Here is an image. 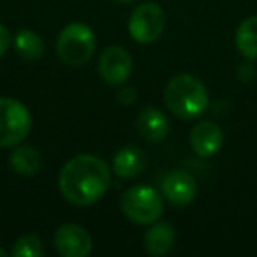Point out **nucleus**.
Listing matches in <instances>:
<instances>
[{"label":"nucleus","instance_id":"obj_1","mask_svg":"<svg viewBox=\"0 0 257 257\" xmlns=\"http://www.w3.org/2000/svg\"><path fill=\"white\" fill-rule=\"evenodd\" d=\"M111 185V169L97 155H76L65 162L58 176L62 196L74 206L97 203Z\"/></svg>","mask_w":257,"mask_h":257},{"label":"nucleus","instance_id":"obj_2","mask_svg":"<svg viewBox=\"0 0 257 257\" xmlns=\"http://www.w3.org/2000/svg\"><path fill=\"white\" fill-rule=\"evenodd\" d=\"M164 102L175 116L194 120L208 109V92L201 79L192 74H176L164 88Z\"/></svg>","mask_w":257,"mask_h":257},{"label":"nucleus","instance_id":"obj_3","mask_svg":"<svg viewBox=\"0 0 257 257\" xmlns=\"http://www.w3.org/2000/svg\"><path fill=\"white\" fill-rule=\"evenodd\" d=\"M121 211L134 224H155L162 217L164 201L150 185H134L121 196Z\"/></svg>","mask_w":257,"mask_h":257},{"label":"nucleus","instance_id":"obj_4","mask_svg":"<svg viewBox=\"0 0 257 257\" xmlns=\"http://www.w3.org/2000/svg\"><path fill=\"white\" fill-rule=\"evenodd\" d=\"M95 34L85 23H71L67 25L57 39V53L64 64L83 65L92 58L95 51Z\"/></svg>","mask_w":257,"mask_h":257},{"label":"nucleus","instance_id":"obj_5","mask_svg":"<svg viewBox=\"0 0 257 257\" xmlns=\"http://www.w3.org/2000/svg\"><path fill=\"white\" fill-rule=\"evenodd\" d=\"M32 128V116L23 102L13 97H0V147L23 143Z\"/></svg>","mask_w":257,"mask_h":257},{"label":"nucleus","instance_id":"obj_6","mask_svg":"<svg viewBox=\"0 0 257 257\" xmlns=\"http://www.w3.org/2000/svg\"><path fill=\"white\" fill-rule=\"evenodd\" d=\"M166 29V15L161 6L145 2L138 6L128 20V34L136 43L150 44L162 36Z\"/></svg>","mask_w":257,"mask_h":257},{"label":"nucleus","instance_id":"obj_7","mask_svg":"<svg viewBox=\"0 0 257 257\" xmlns=\"http://www.w3.org/2000/svg\"><path fill=\"white\" fill-rule=\"evenodd\" d=\"M99 74L109 85H123L133 74V57L121 46H109L99 58Z\"/></svg>","mask_w":257,"mask_h":257},{"label":"nucleus","instance_id":"obj_8","mask_svg":"<svg viewBox=\"0 0 257 257\" xmlns=\"http://www.w3.org/2000/svg\"><path fill=\"white\" fill-rule=\"evenodd\" d=\"M55 246L64 257H86L92 252V238L81 225L64 224L55 232Z\"/></svg>","mask_w":257,"mask_h":257},{"label":"nucleus","instance_id":"obj_9","mask_svg":"<svg viewBox=\"0 0 257 257\" xmlns=\"http://www.w3.org/2000/svg\"><path fill=\"white\" fill-rule=\"evenodd\" d=\"M162 194L173 206H189L194 197L197 196V183L189 173L175 169V171L168 173L166 178L162 180Z\"/></svg>","mask_w":257,"mask_h":257},{"label":"nucleus","instance_id":"obj_10","mask_svg":"<svg viewBox=\"0 0 257 257\" xmlns=\"http://www.w3.org/2000/svg\"><path fill=\"white\" fill-rule=\"evenodd\" d=\"M224 145V133L215 121H199L190 133V147L199 157H213Z\"/></svg>","mask_w":257,"mask_h":257},{"label":"nucleus","instance_id":"obj_11","mask_svg":"<svg viewBox=\"0 0 257 257\" xmlns=\"http://www.w3.org/2000/svg\"><path fill=\"white\" fill-rule=\"evenodd\" d=\"M138 133L150 143H159L169 134V121L166 114L157 107H145L138 114Z\"/></svg>","mask_w":257,"mask_h":257},{"label":"nucleus","instance_id":"obj_12","mask_svg":"<svg viewBox=\"0 0 257 257\" xmlns=\"http://www.w3.org/2000/svg\"><path fill=\"white\" fill-rule=\"evenodd\" d=\"M145 166H147V157L138 147H123L114 154L113 173H116L120 178H136L143 173Z\"/></svg>","mask_w":257,"mask_h":257},{"label":"nucleus","instance_id":"obj_13","mask_svg":"<svg viewBox=\"0 0 257 257\" xmlns=\"http://www.w3.org/2000/svg\"><path fill=\"white\" fill-rule=\"evenodd\" d=\"M175 229L168 222L154 224L145 234V248L150 255H166L175 245Z\"/></svg>","mask_w":257,"mask_h":257},{"label":"nucleus","instance_id":"obj_14","mask_svg":"<svg viewBox=\"0 0 257 257\" xmlns=\"http://www.w3.org/2000/svg\"><path fill=\"white\" fill-rule=\"evenodd\" d=\"M11 168L20 176H36L41 169V154L30 145H16L9 159Z\"/></svg>","mask_w":257,"mask_h":257},{"label":"nucleus","instance_id":"obj_15","mask_svg":"<svg viewBox=\"0 0 257 257\" xmlns=\"http://www.w3.org/2000/svg\"><path fill=\"white\" fill-rule=\"evenodd\" d=\"M234 43L238 51L248 60L257 58V16H250L239 23L236 30Z\"/></svg>","mask_w":257,"mask_h":257},{"label":"nucleus","instance_id":"obj_16","mask_svg":"<svg viewBox=\"0 0 257 257\" xmlns=\"http://www.w3.org/2000/svg\"><path fill=\"white\" fill-rule=\"evenodd\" d=\"M15 50L22 58L29 62H36L44 55V41L34 30L22 29L15 36Z\"/></svg>","mask_w":257,"mask_h":257},{"label":"nucleus","instance_id":"obj_17","mask_svg":"<svg viewBox=\"0 0 257 257\" xmlns=\"http://www.w3.org/2000/svg\"><path fill=\"white\" fill-rule=\"evenodd\" d=\"M11 253L15 257H41L44 255V246L37 236L25 234L15 243Z\"/></svg>","mask_w":257,"mask_h":257},{"label":"nucleus","instance_id":"obj_18","mask_svg":"<svg viewBox=\"0 0 257 257\" xmlns=\"http://www.w3.org/2000/svg\"><path fill=\"white\" fill-rule=\"evenodd\" d=\"M11 43H13L11 32H9V30L0 23V57H4L6 51H8L9 46H11Z\"/></svg>","mask_w":257,"mask_h":257},{"label":"nucleus","instance_id":"obj_19","mask_svg":"<svg viewBox=\"0 0 257 257\" xmlns=\"http://www.w3.org/2000/svg\"><path fill=\"white\" fill-rule=\"evenodd\" d=\"M136 97L138 93L133 86H125V88H120V92H118V99H120L121 104H133L136 100Z\"/></svg>","mask_w":257,"mask_h":257},{"label":"nucleus","instance_id":"obj_20","mask_svg":"<svg viewBox=\"0 0 257 257\" xmlns=\"http://www.w3.org/2000/svg\"><path fill=\"white\" fill-rule=\"evenodd\" d=\"M114 2H118V4H134L136 0H114Z\"/></svg>","mask_w":257,"mask_h":257},{"label":"nucleus","instance_id":"obj_21","mask_svg":"<svg viewBox=\"0 0 257 257\" xmlns=\"http://www.w3.org/2000/svg\"><path fill=\"white\" fill-rule=\"evenodd\" d=\"M6 255H8V252H6V250L0 248V257H6Z\"/></svg>","mask_w":257,"mask_h":257}]
</instances>
